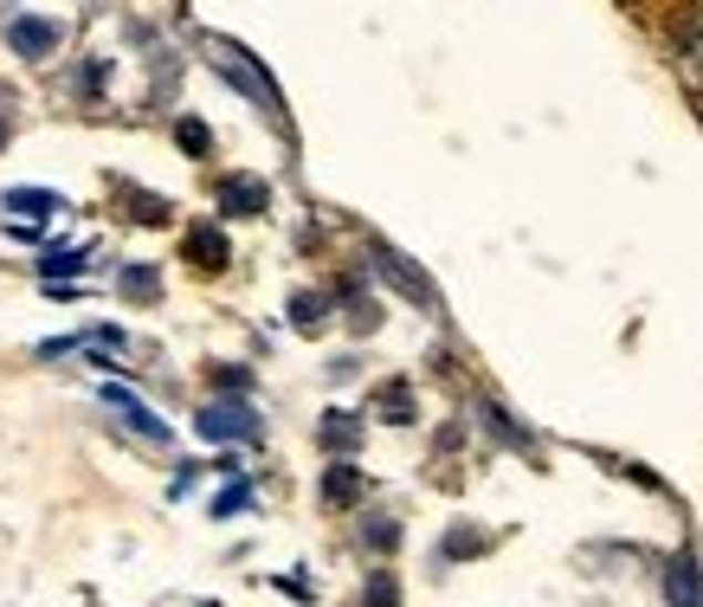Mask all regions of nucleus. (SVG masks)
<instances>
[{
    "label": "nucleus",
    "mask_w": 703,
    "mask_h": 607,
    "mask_svg": "<svg viewBox=\"0 0 703 607\" xmlns=\"http://www.w3.org/2000/svg\"><path fill=\"white\" fill-rule=\"evenodd\" d=\"M207 59H214V65H220V72L232 78V84H239V91H246L252 104H265V111H278V91H271V78H265L259 65H252V59H239V52H232L226 39H214V45H207Z\"/></svg>",
    "instance_id": "f257e3e1"
},
{
    "label": "nucleus",
    "mask_w": 703,
    "mask_h": 607,
    "mask_svg": "<svg viewBox=\"0 0 703 607\" xmlns=\"http://www.w3.org/2000/svg\"><path fill=\"white\" fill-rule=\"evenodd\" d=\"M194 426L207 433V440H259V414L246 408V401H207Z\"/></svg>",
    "instance_id": "f03ea898"
},
{
    "label": "nucleus",
    "mask_w": 703,
    "mask_h": 607,
    "mask_svg": "<svg viewBox=\"0 0 703 607\" xmlns=\"http://www.w3.org/2000/svg\"><path fill=\"white\" fill-rule=\"evenodd\" d=\"M104 408H111V414L123 420L130 433H143L148 446H168V440H175V433H168V420H155V414L143 408V401L130 394V388H104Z\"/></svg>",
    "instance_id": "7ed1b4c3"
},
{
    "label": "nucleus",
    "mask_w": 703,
    "mask_h": 607,
    "mask_svg": "<svg viewBox=\"0 0 703 607\" xmlns=\"http://www.w3.org/2000/svg\"><path fill=\"white\" fill-rule=\"evenodd\" d=\"M665 601L671 607H703V569H697V556H678L665 569Z\"/></svg>",
    "instance_id": "20e7f679"
},
{
    "label": "nucleus",
    "mask_w": 703,
    "mask_h": 607,
    "mask_svg": "<svg viewBox=\"0 0 703 607\" xmlns=\"http://www.w3.org/2000/svg\"><path fill=\"white\" fill-rule=\"evenodd\" d=\"M374 266L387 271V278H394V285H401V291H407V298H420V304H426V310H433V304H440V298H433V285H426V278H420V271H413L407 259H401V253H394V246H374Z\"/></svg>",
    "instance_id": "39448f33"
},
{
    "label": "nucleus",
    "mask_w": 703,
    "mask_h": 607,
    "mask_svg": "<svg viewBox=\"0 0 703 607\" xmlns=\"http://www.w3.org/2000/svg\"><path fill=\"white\" fill-rule=\"evenodd\" d=\"M7 45H13L20 59H45V52L59 45V20H13Z\"/></svg>",
    "instance_id": "423d86ee"
},
{
    "label": "nucleus",
    "mask_w": 703,
    "mask_h": 607,
    "mask_svg": "<svg viewBox=\"0 0 703 607\" xmlns=\"http://www.w3.org/2000/svg\"><path fill=\"white\" fill-rule=\"evenodd\" d=\"M220 207H226V214H259V207H265V182H252V175L220 182Z\"/></svg>",
    "instance_id": "0eeeda50"
},
{
    "label": "nucleus",
    "mask_w": 703,
    "mask_h": 607,
    "mask_svg": "<svg viewBox=\"0 0 703 607\" xmlns=\"http://www.w3.org/2000/svg\"><path fill=\"white\" fill-rule=\"evenodd\" d=\"M187 259H194V266H214V271H220L226 266V233L220 227H194V233H187Z\"/></svg>",
    "instance_id": "6e6552de"
},
{
    "label": "nucleus",
    "mask_w": 703,
    "mask_h": 607,
    "mask_svg": "<svg viewBox=\"0 0 703 607\" xmlns=\"http://www.w3.org/2000/svg\"><path fill=\"white\" fill-rule=\"evenodd\" d=\"M362 492V479H355V465H330V479H323V497L330 504H349V497Z\"/></svg>",
    "instance_id": "1a4fd4ad"
},
{
    "label": "nucleus",
    "mask_w": 703,
    "mask_h": 607,
    "mask_svg": "<svg viewBox=\"0 0 703 607\" xmlns=\"http://www.w3.org/2000/svg\"><path fill=\"white\" fill-rule=\"evenodd\" d=\"M59 207V194H45V188H20V194H7V214H52Z\"/></svg>",
    "instance_id": "9d476101"
},
{
    "label": "nucleus",
    "mask_w": 703,
    "mask_h": 607,
    "mask_svg": "<svg viewBox=\"0 0 703 607\" xmlns=\"http://www.w3.org/2000/svg\"><path fill=\"white\" fill-rule=\"evenodd\" d=\"M323 317H330V304H323V298H310V291H303V298H291V323H297V330H317Z\"/></svg>",
    "instance_id": "9b49d317"
},
{
    "label": "nucleus",
    "mask_w": 703,
    "mask_h": 607,
    "mask_svg": "<svg viewBox=\"0 0 703 607\" xmlns=\"http://www.w3.org/2000/svg\"><path fill=\"white\" fill-rule=\"evenodd\" d=\"M323 446L349 453V446H355V420H349V414H323Z\"/></svg>",
    "instance_id": "f8f14e48"
},
{
    "label": "nucleus",
    "mask_w": 703,
    "mask_h": 607,
    "mask_svg": "<svg viewBox=\"0 0 703 607\" xmlns=\"http://www.w3.org/2000/svg\"><path fill=\"white\" fill-rule=\"evenodd\" d=\"M381 414H387V420H413V394H407V381L381 388Z\"/></svg>",
    "instance_id": "ddd939ff"
},
{
    "label": "nucleus",
    "mask_w": 703,
    "mask_h": 607,
    "mask_svg": "<svg viewBox=\"0 0 703 607\" xmlns=\"http://www.w3.org/2000/svg\"><path fill=\"white\" fill-rule=\"evenodd\" d=\"M155 285H162V271H148V266L123 271V291H130V298H155Z\"/></svg>",
    "instance_id": "4468645a"
},
{
    "label": "nucleus",
    "mask_w": 703,
    "mask_h": 607,
    "mask_svg": "<svg viewBox=\"0 0 703 607\" xmlns=\"http://www.w3.org/2000/svg\"><path fill=\"white\" fill-rule=\"evenodd\" d=\"M246 504H252V485H226V492L214 497V517H239Z\"/></svg>",
    "instance_id": "2eb2a0df"
},
{
    "label": "nucleus",
    "mask_w": 703,
    "mask_h": 607,
    "mask_svg": "<svg viewBox=\"0 0 703 607\" xmlns=\"http://www.w3.org/2000/svg\"><path fill=\"white\" fill-rule=\"evenodd\" d=\"M175 136H182V150H187V155H207V123L182 116V123H175Z\"/></svg>",
    "instance_id": "dca6fc26"
},
{
    "label": "nucleus",
    "mask_w": 703,
    "mask_h": 607,
    "mask_svg": "<svg viewBox=\"0 0 703 607\" xmlns=\"http://www.w3.org/2000/svg\"><path fill=\"white\" fill-rule=\"evenodd\" d=\"M39 271H45V278H52V271H77V253H45Z\"/></svg>",
    "instance_id": "f3484780"
},
{
    "label": "nucleus",
    "mask_w": 703,
    "mask_h": 607,
    "mask_svg": "<svg viewBox=\"0 0 703 607\" xmlns=\"http://www.w3.org/2000/svg\"><path fill=\"white\" fill-rule=\"evenodd\" d=\"M484 536L478 531H452V543H445V556H465V549H478Z\"/></svg>",
    "instance_id": "a211bd4d"
},
{
    "label": "nucleus",
    "mask_w": 703,
    "mask_h": 607,
    "mask_svg": "<svg viewBox=\"0 0 703 607\" xmlns=\"http://www.w3.org/2000/svg\"><path fill=\"white\" fill-rule=\"evenodd\" d=\"M369 601L374 607H394V582H387V575H374V582H369Z\"/></svg>",
    "instance_id": "6ab92c4d"
},
{
    "label": "nucleus",
    "mask_w": 703,
    "mask_h": 607,
    "mask_svg": "<svg viewBox=\"0 0 703 607\" xmlns=\"http://www.w3.org/2000/svg\"><path fill=\"white\" fill-rule=\"evenodd\" d=\"M369 543H374V549H394V524H387V517H374V524H369Z\"/></svg>",
    "instance_id": "aec40b11"
},
{
    "label": "nucleus",
    "mask_w": 703,
    "mask_h": 607,
    "mask_svg": "<svg viewBox=\"0 0 703 607\" xmlns=\"http://www.w3.org/2000/svg\"><path fill=\"white\" fill-rule=\"evenodd\" d=\"M0 143H7V116H0Z\"/></svg>",
    "instance_id": "412c9836"
}]
</instances>
